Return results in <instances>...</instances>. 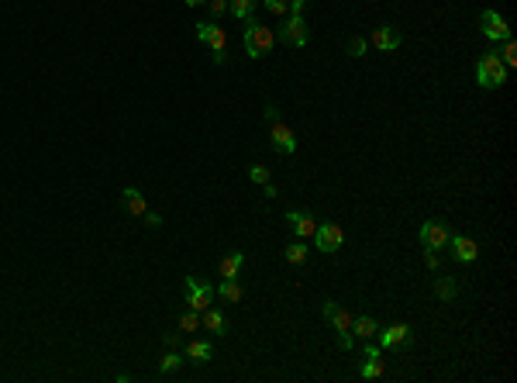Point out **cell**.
Here are the masks:
<instances>
[{"mask_svg": "<svg viewBox=\"0 0 517 383\" xmlns=\"http://www.w3.org/2000/svg\"><path fill=\"white\" fill-rule=\"evenodd\" d=\"M273 45H276V31L266 28L262 21L248 17L245 21V52H248V59H266L273 52Z\"/></svg>", "mask_w": 517, "mask_h": 383, "instance_id": "6da1fadb", "label": "cell"}, {"mask_svg": "<svg viewBox=\"0 0 517 383\" xmlns=\"http://www.w3.org/2000/svg\"><path fill=\"white\" fill-rule=\"evenodd\" d=\"M504 80H507V66L500 63L497 49L483 52L480 63H476V83H480L483 90H497V87H504Z\"/></svg>", "mask_w": 517, "mask_h": 383, "instance_id": "7a4b0ae2", "label": "cell"}, {"mask_svg": "<svg viewBox=\"0 0 517 383\" xmlns=\"http://www.w3.org/2000/svg\"><path fill=\"white\" fill-rule=\"evenodd\" d=\"M324 321L331 325V332L338 335V345L348 352L355 345V335H352V314L345 307H338L334 300H324Z\"/></svg>", "mask_w": 517, "mask_h": 383, "instance_id": "3957f363", "label": "cell"}, {"mask_svg": "<svg viewBox=\"0 0 517 383\" xmlns=\"http://www.w3.org/2000/svg\"><path fill=\"white\" fill-rule=\"evenodd\" d=\"M197 38L214 49V63H217V66L228 63V35H224V28H217L214 21H201V24H197Z\"/></svg>", "mask_w": 517, "mask_h": 383, "instance_id": "277c9868", "label": "cell"}, {"mask_svg": "<svg viewBox=\"0 0 517 383\" xmlns=\"http://www.w3.org/2000/svg\"><path fill=\"white\" fill-rule=\"evenodd\" d=\"M276 38H280L283 45H290V49H304V45L310 42V31H307L304 14H290V17H287V24L276 31Z\"/></svg>", "mask_w": 517, "mask_h": 383, "instance_id": "5b68a950", "label": "cell"}, {"mask_svg": "<svg viewBox=\"0 0 517 383\" xmlns=\"http://www.w3.org/2000/svg\"><path fill=\"white\" fill-rule=\"evenodd\" d=\"M341 242H345L341 225H334V221H321V225H317V231H314V245H317L321 252L334 256V252L341 249Z\"/></svg>", "mask_w": 517, "mask_h": 383, "instance_id": "8992f818", "label": "cell"}, {"mask_svg": "<svg viewBox=\"0 0 517 383\" xmlns=\"http://www.w3.org/2000/svg\"><path fill=\"white\" fill-rule=\"evenodd\" d=\"M214 284H204V280H194V277H187V304H190V311H197V314H204L207 307L214 304Z\"/></svg>", "mask_w": 517, "mask_h": 383, "instance_id": "52a82bcc", "label": "cell"}, {"mask_svg": "<svg viewBox=\"0 0 517 383\" xmlns=\"http://www.w3.org/2000/svg\"><path fill=\"white\" fill-rule=\"evenodd\" d=\"M269 145H273L276 152H283V156H294V152H297V135H294V128L283 124V121H269Z\"/></svg>", "mask_w": 517, "mask_h": 383, "instance_id": "ba28073f", "label": "cell"}, {"mask_svg": "<svg viewBox=\"0 0 517 383\" xmlns=\"http://www.w3.org/2000/svg\"><path fill=\"white\" fill-rule=\"evenodd\" d=\"M480 28H483V35H486L490 42H507V38H511V28H507L504 14H497L493 7L480 14Z\"/></svg>", "mask_w": 517, "mask_h": 383, "instance_id": "9c48e42d", "label": "cell"}, {"mask_svg": "<svg viewBox=\"0 0 517 383\" xmlns=\"http://www.w3.org/2000/svg\"><path fill=\"white\" fill-rule=\"evenodd\" d=\"M448 235H452V228L445 221H424L421 225V245L424 249H445L448 245Z\"/></svg>", "mask_w": 517, "mask_h": 383, "instance_id": "30bf717a", "label": "cell"}, {"mask_svg": "<svg viewBox=\"0 0 517 383\" xmlns=\"http://www.w3.org/2000/svg\"><path fill=\"white\" fill-rule=\"evenodd\" d=\"M400 42H404V35H400L393 24H383V28H376V31L369 35V45L380 49V52H393V49H400Z\"/></svg>", "mask_w": 517, "mask_h": 383, "instance_id": "8fae6325", "label": "cell"}, {"mask_svg": "<svg viewBox=\"0 0 517 383\" xmlns=\"http://www.w3.org/2000/svg\"><path fill=\"white\" fill-rule=\"evenodd\" d=\"M448 245H452V256L459 259V263H476V256H480V245L473 242V238H466V235H448Z\"/></svg>", "mask_w": 517, "mask_h": 383, "instance_id": "7c38bea8", "label": "cell"}, {"mask_svg": "<svg viewBox=\"0 0 517 383\" xmlns=\"http://www.w3.org/2000/svg\"><path fill=\"white\" fill-rule=\"evenodd\" d=\"M376 335H380V349H393V345H404V342L411 339V325L397 321V325H390V328H380Z\"/></svg>", "mask_w": 517, "mask_h": 383, "instance_id": "4fadbf2b", "label": "cell"}, {"mask_svg": "<svg viewBox=\"0 0 517 383\" xmlns=\"http://www.w3.org/2000/svg\"><path fill=\"white\" fill-rule=\"evenodd\" d=\"M287 221H290V228H294V235L297 238H314V231H317V221H314V214H307V211H290L287 214Z\"/></svg>", "mask_w": 517, "mask_h": 383, "instance_id": "5bb4252c", "label": "cell"}, {"mask_svg": "<svg viewBox=\"0 0 517 383\" xmlns=\"http://www.w3.org/2000/svg\"><path fill=\"white\" fill-rule=\"evenodd\" d=\"M241 266H245V252H228V256L217 263V273H221V280H238Z\"/></svg>", "mask_w": 517, "mask_h": 383, "instance_id": "9a60e30c", "label": "cell"}, {"mask_svg": "<svg viewBox=\"0 0 517 383\" xmlns=\"http://www.w3.org/2000/svg\"><path fill=\"white\" fill-rule=\"evenodd\" d=\"M201 325H204L210 335H221V339L228 335V318H224V314H221V311H217L214 304H210L204 314H201Z\"/></svg>", "mask_w": 517, "mask_h": 383, "instance_id": "2e32d148", "label": "cell"}, {"mask_svg": "<svg viewBox=\"0 0 517 383\" xmlns=\"http://www.w3.org/2000/svg\"><path fill=\"white\" fill-rule=\"evenodd\" d=\"M376 332H380V321H376V318H369V314L352 318V335H359L362 342H373V339H376Z\"/></svg>", "mask_w": 517, "mask_h": 383, "instance_id": "e0dca14e", "label": "cell"}, {"mask_svg": "<svg viewBox=\"0 0 517 383\" xmlns=\"http://www.w3.org/2000/svg\"><path fill=\"white\" fill-rule=\"evenodd\" d=\"M187 359H194L197 366H204V363L214 359V345L204 342V339H190V342H187Z\"/></svg>", "mask_w": 517, "mask_h": 383, "instance_id": "ac0fdd59", "label": "cell"}, {"mask_svg": "<svg viewBox=\"0 0 517 383\" xmlns=\"http://www.w3.org/2000/svg\"><path fill=\"white\" fill-rule=\"evenodd\" d=\"M121 200H124V211H128V214H135V218H142V214L149 211L145 197L135 190V187H124V190H121Z\"/></svg>", "mask_w": 517, "mask_h": 383, "instance_id": "d6986e66", "label": "cell"}, {"mask_svg": "<svg viewBox=\"0 0 517 383\" xmlns=\"http://www.w3.org/2000/svg\"><path fill=\"white\" fill-rule=\"evenodd\" d=\"M214 293H221V300H228V304H238L245 297L238 280H221V287H214Z\"/></svg>", "mask_w": 517, "mask_h": 383, "instance_id": "ffe728a7", "label": "cell"}, {"mask_svg": "<svg viewBox=\"0 0 517 383\" xmlns=\"http://www.w3.org/2000/svg\"><path fill=\"white\" fill-rule=\"evenodd\" d=\"M434 293L448 304V300H455V293H459V284H455V277H438L434 280Z\"/></svg>", "mask_w": 517, "mask_h": 383, "instance_id": "44dd1931", "label": "cell"}, {"mask_svg": "<svg viewBox=\"0 0 517 383\" xmlns=\"http://www.w3.org/2000/svg\"><path fill=\"white\" fill-rule=\"evenodd\" d=\"M387 373V363L380 356H366V366H362V380H380Z\"/></svg>", "mask_w": 517, "mask_h": 383, "instance_id": "7402d4cb", "label": "cell"}, {"mask_svg": "<svg viewBox=\"0 0 517 383\" xmlns=\"http://www.w3.org/2000/svg\"><path fill=\"white\" fill-rule=\"evenodd\" d=\"M287 263H294V266H304L307 263V242L304 238H297L294 245H287Z\"/></svg>", "mask_w": 517, "mask_h": 383, "instance_id": "603a6c76", "label": "cell"}, {"mask_svg": "<svg viewBox=\"0 0 517 383\" xmlns=\"http://www.w3.org/2000/svg\"><path fill=\"white\" fill-rule=\"evenodd\" d=\"M255 3H259V0H228V10H231L238 21H248L252 10H255Z\"/></svg>", "mask_w": 517, "mask_h": 383, "instance_id": "cb8c5ba5", "label": "cell"}, {"mask_svg": "<svg viewBox=\"0 0 517 383\" xmlns=\"http://www.w3.org/2000/svg\"><path fill=\"white\" fill-rule=\"evenodd\" d=\"M180 366H183V356H180V352H166V356L159 359V373H162V377H173Z\"/></svg>", "mask_w": 517, "mask_h": 383, "instance_id": "d4e9b609", "label": "cell"}, {"mask_svg": "<svg viewBox=\"0 0 517 383\" xmlns=\"http://www.w3.org/2000/svg\"><path fill=\"white\" fill-rule=\"evenodd\" d=\"M201 328V314L197 311H183L180 314V332H197Z\"/></svg>", "mask_w": 517, "mask_h": 383, "instance_id": "484cf974", "label": "cell"}, {"mask_svg": "<svg viewBox=\"0 0 517 383\" xmlns=\"http://www.w3.org/2000/svg\"><path fill=\"white\" fill-rule=\"evenodd\" d=\"M366 49H369V42H366V38H348V45H345V52H348L352 59L366 56Z\"/></svg>", "mask_w": 517, "mask_h": 383, "instance_id": "4316f807", "label": "cell"}, {"mask_svg": "<svg viewBox=\"0 0 517 383\" xmlns=\"http://www.w3.org/2000/svg\"><path fill=\"white\" fill-rule=\"evenodd\" d=\"M262 7L269 10V14H290V0H262Z\"/></svg>", "mask_w": 517, "mask_h": 383, "instance_id": "83f0119b", "label": "cell"}, {"mask_svg": "<svg viewBox=\"0 0 517 383\" xmlns=\"http://www.w3.org/2000/svg\"><path fill=\"white\" fill-rule=\"evenodd\" d=\"M500 63H504V66H517V45H514V42H511V38L504 42V52H500Z\"/></svg>", "mask_w": 517, "mask_h": 383, "instance_id": "f1b7e54d", "label": "cell"}, {"mask_svg": "<svg viewBox=\"0 0 517 383\" xmlns=\"http://www.w3.org/2000/svg\"><path fill=\"white\" fill-rule=\"evenodd\" d=\"M248 180L262 187V184H269V170L266 166H248Z\"/></svg>", "mask_w": 517, "mask_h": 383, "instance_id": "f546056e", "label": "cell"}, {"mask_svg": "<svg viewBox=\"0 0 517 383\" xmlns=\"http://www.w3.org/2000/svg\"><path fill=\"white\" fill-rule=\"evenodd\" d=\"M207 7H210V14H214V17H221V14L228 10V0H207Z\"/></svg>", "mask_w": 517, "mask_h": 383, "instance_id": "4dcf8cb0", "label": "cell"}, {"mask_svg": "<svg viewBox=\"0 0 517 383\" xmlns=\"http://www.w3.org/2000/svg\"><path fill=\"white\" fill-rule=\"evenodd\" d=\"M142 221H145L149 228H159V225H162V218H159L155 211H145V214H142Z\"/></svg>", "mask_w": 517, "mask_h": 383, "instance_id": "1f68e13d", "label": "cell"}, {"mask_svg": "<svg viewBox=\"0 0 517 383\" xmlns=\"http://www.w3.org/2000/svg\"><path fill=\"white\" fill-rule=\"evenodd\" d=\"M424 263H427V270H438V256H434V249H424Z\"/></svg>", "mask_w": 517, "mask_h": 383, "instance_id": "d6a6232c", "label": "cell"}, {"mask_svg": "<svg viewBox=\"0 0 517 383\" xmlns=\"http://www.w3.org/2000/svg\"><path fill=\"white\" fill-rule=\"evenodd\" d=\"M162 339H166V345H169V349H176V345H180V332H166Z\"/></svg>", "mask_w": 517, "mask_h": 383, "instance_id": "836d02e7", "label": "cell"}, {"mask_svg": "<svg viewBox=\"0 0 517 383\" xmlns=\"http://www.w3.org/2000/svg\"><path fill=\"white\" fill-rule=\"evenodd\" d=\"M307 10V0H290V14H304Z\"/></svg>", "mask_w": 517, "mask_h": 383, "instance_id": "e575fe53", "label": "cell"}, {"mask_svg": "<svg viewBox=\"0 0 517 383\" xmlns=\"http://www.w3.org/2000/svg\"><path fill=\"white\" fill-rule=\"evenodd\" d=\"M266 121H280V111L273 104H266Z\"/></svg>", "mask_w": 517, "mask_h": 383, "instance_id": "d590c367", "label": "cell"}, {"mask_svg": "<svg viewBox=\"0 0 517 383\" xmlns=\"http://www.w3.org/2000/svg\"><path fill=\"white\" fill-rule=\"evenodd\" d=\"M262 193H266V197H276V193H280V190H276L273 184H262Z\"/></svg>", "mask_w": 517, "mask_h": 383, "instance_id": "8d00e7d4", "label": "cell"}, {"mask_svg": "<svg viewBox=\"0 0 517 383\" xmlns=\"http://www.w3.org/2000/svg\"><path fill=\"white\" fill-rule=\"evenodd\" d=\"M201 3H207V0H187V7H201Z\"/></svg>", "mask_w": 517, "mask_h": 383, "instance_id": "74e56055", "label": "cell"}]
</instances>
